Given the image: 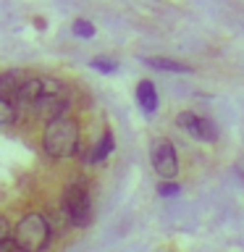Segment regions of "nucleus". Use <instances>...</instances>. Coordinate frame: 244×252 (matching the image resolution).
<instances>
[{"label":"nucleus","instance_id":"f257e3e1","mask_svg":"<svg viewBox=\"0 0 244 252\" xmlns=\"http://www.w3.org/2000/svg\"><path fill=\"white\" fill-rule=\"evenodd\" d=\"M79 142H82V129H79V121L71 113L45 124L42 150L53 160H68V158H74L79 153Z\"/></svg>","mask_w":244,"mask_h":252},{"label":"nucleus","instance_id":"f03ea898","mask_svg":"<svg viewBox=\"0 0 244 252\" xmlns=\"http://www.w3.org/2000/svg\"><path fill=\"white\" fill-rule=\"evenodd\" d=\"M53 242V223L45 213L31 210L13 226V244L19 252H45Z\"/></svg>","mask_w":244,"mask_h":252},{"label":"nucleus","instance_id":"7ed1b4c3","mask_svg":"<svg viewBox=\"0 0 244 252\" xmlns=\"http://www.w3.org/2000/svg\"><path fill=\"white\" fill-rule=\"evenodd\" d=\"M61 213L74 228L90 226V220H92V194H90V189H87V184L74 181V184H68L63 189Z\"/></svg>","mask_w":244,"mask_h":252},{"label":"nucleus","instance_id":"20e7f679","mask_svg":"<svg viewBox=\"0 0 244 252\" xmlns=\"http://www.w3.org/2000/svg\"><path fill=\"white\" fill-rule=\"evenodd\" d=\"M150 163H152V171L160 181H173L179 176V155L171 139L155 137L150 142Z\"/></svg>","mask_w":244,"mask_h":252},{"label":"nucleus","instance_id":"39448f33","mask_svg":"<svg viewBox=\"0 0 244 252\" xmlns=\"http://www.w3.org/2000/svg\"><path fill=\"white\" fill-rule=\"evenodd\" d=\"M176 126L181 131H186L194 142H205V145H213L218 139V129L215 124L210 121L208 116H197L192 110H184V113L176 116Z\"/></svg>","mask_w":244,"mask_h":252},{"label":"nucleus","instance_id":"423d86ee","mask_svg":"<svg viewBox=\"0 0 244 252\" xmlns=\"http://www.w3.org/2000/svg\"><path fill=\"white\" fill-rule=\"evenodd\" d=\"M29 76H31L29 71H21V68L3 71V74H0V97H3V100H13L16 92L21 90V84L27 82Z\"/></svg>","mask_w":244,"mask_h":252},{"label":"nucleus","instance_id":"0eeeda50","mask_svg":"<svg viewBox=\"0 0 244 252\" xmlns=\"http://www.w3.org/2000/svg\"><path fill=\"white\" fill-rule=\"evenodd\" d=\"M116 150V137H113V131L110 129H105L100 134V139L92 145V150H90V155L84 158V163H90V165H97V163H102V160H108V155Z\"/></svg>","mask_w":244,"mask_h":252},{"label":"nucleus","instance_id":"6e6552de","mask_svg":"<svg viewBox=\"0 0 244 252\" xmlns=\"http://www.w3.org/2000/svg\"><path fill=\"white\" fill-rule=\"evenodd\" d=\"M137 102L147 116H152L157 110V102L160 100H157V90H155V84L150 82V79H142V82L137 84Z\"/></svg>","mask_w":244,"mask_h":252},{"label":"nucleus","instance_id":"1a4fd4ad","mask_svg":"<svg viewBox=\"0 0 244 252\" xmlns=\"http://www.w3.org/2000/svg\"><path fill=\"white\" fill-rule=\"evenodd\" d=\"M142 63H147L150 68H157V71H171V74H192L189 63H181L173 58H142Z\"/></svg>","mask_w":244,"mask_h":252},{"label":"nucleus","instance_id":"9d476101","mask_svg":"<svg viewBox=\"0 0 244 252\" xmlns=\"http://www.w3.org/2000/svg\"><path fill=\"white\" fill-rule=\"evenodd\" d=\"M16 118H19V110L13 108V102L0 97V126H11L16 124Z\"/></svg>","mask_w":244,"mask_h":252},{"label":"nucleus","instance_id":"9b49d317","mask_svg":"<svg viewBox=\"0 0 244 252\" xmlns=\"http://www.w3.org/2000/svg\"><path fill=\"white\" fill-rule=\"evenodd\" d=\"M90 66L94 71H100V74H116L118 71V63L113 58H105V55H94V58L90 61Z\"/></svg>","mask_w":244,"mask_h":252},{"label":"nucleus","instance_id":"f8f14e48","mask_svg":"<svg viewBox=\"0 0 244 252\" xmlns=\"http://www.w3.org/2000/svg\"><path fill=\"white\" fill-rule=\"evenodd\" d=\"M71 32H74V37L92 39V37H94V24L87 21V19H76L74 24H71Z\"/></svg>","mask_w":244,"mask_h":252},{"label":"nucleus","instance_id":"ddd939ff","mask_svg":"<svg viewBox=\"0 0 244 252\" xmlns=\"http://www.w3.org/2000/svg\"><path fill=\"white\" fill-rule=\"evenodd\" d=\"M157 194L160 197H176V194H181V187L176 181H160V184H157Z\"/></svg>","mask_w":244,"mask_h":252}]
</instances>
